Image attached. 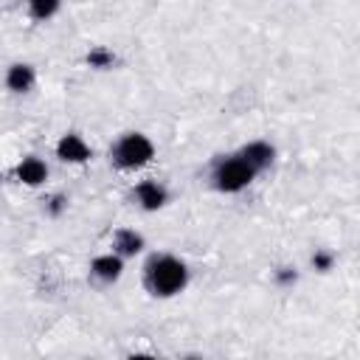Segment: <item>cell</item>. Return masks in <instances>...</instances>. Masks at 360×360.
Returning <instances> with one entry per match:
<instances>
[{"label":"cell","mask_w":360,"mask_h":360,"mask_svg":"<svg viewBox=\"0 0 360 360\" xmlns=\"http://www.w3.org/2000/svg\"><path fill=\"white\" fill-rule=\"evenodd\" d=\"M17 177H20L25 186H39V183H45V177H48V166H45L37 155H28V158L20 160Z\"/></svg>","instance_id":"cell-6"},{"label":"cell","mask_w":360,"mask_h":360,"mask_svg":"<svg viewBox=\"0 0 360 360\" xmlns=\"http://www.w3.org/2000/svg\"><path fill=\"white\" fill-rule=\"evenodd\" d=\"M115 62V56L107 51V48H93L90 53H87V65L90 68H110Z\"/></svg>","instance_id":"cell-12"},{"label":"cell","mask_w":360,"mask_h":360,"mask_svg":"<svg viewBox=\"0 0 360 360\" xmlns=\"http://www.w3.org/2000/svg\"><path fill=\"white\" fill-rule=\"evenodd\" d=\"M332 262H335V259H332V253H326V250H315V256H312V264H315V270H321V273L329 270Z\"/></svg>","instance_id":"cell-13"},{"label":"cell","mask_w":360,"mask_h":360,"mask_svg":"<svg viewBox=\"0 0 360 360\" xmlns=\"http://www.w3.org/2000/svg\"><path fill=\"white\" fill-rule=\"evenodd\" d=\"M112 248H115L118 256H135V253L143 250V236L135 233V231H129V228H121L112 236Z\"/></svg>","instance_id":"cell-9"},{"label":"cell","mask_w":360,"mask_h":360,"mask_svg":"<svg viewBox=\"0 0 360 360\" xmlns=\"http://www.w3.org/2000/svg\"><path fill=\"white\" fill-rule=\"evenodd\" d=\"M90 270L101 281H115L121 276V270H124V262H121L118 253H107V256H96L93 264H90Z\"/></svg>","instance_id":"cell-8"},{"label":"cell","mask_w":360,"mask_h":360,"mask_svg":"<svg viewBox=\"0 0 360 360\" xmlns=\"http://www.w3.org/2000/svg\"><path fill=\"white\" fill-rule=\"evenodd\" d=\"M135 197H138V202L146 208V211H158L160 205H166V188L160 186V183H155V180H143V183H138L135 186Z\"/></svg>","instance_id":"cell-5"},{"label":"cell","mask_w":360,"mask_h":360,"mask_svg":"<svg viewBox=\"0 0 360 360\" xmlns=\"http://www.w3.org/2000/svg\"><path fill=\"white\" fill-rule=\"evenodd\" d=\"M253 177H256V169L242 155H231L214 166V186L219 191H228V194L242 191Z\"/></svg>","instance_id":"cell-3"},{"label":"cell","mask_w":360,"mask_h":360,"mask_svg":"<svg viewBox=\"0 0 360 360\" xmlns=\"http://www.w3.org/2000/svg\"><path fill=\"white\" fill-rule=\"evenodd\" d=\"M256 172H262V169H267L270 163H273V146L270 143H264V141H253V143H248V146H242V152H239Z\"/></svg>","instance_id":"cell-7"},{"label":"cell","mask_w":360,"mask_h":360,"mask_svg":"<svg viewBox=\"0 0 360 360\" xmlns=\"http://www.w3.org/2000/svg\"><path fill=\"white\" fill-rule=\"evenodd\" d=\"M155 155V146L146 135L141 132H127L124 138H118V143L112 146V163L118 169H138L143 163H149Z\"/></svg>","instance_id":"cell-2"},{"label":"cell","mask_w":360,"mask_h":360,"mask_svg":"<svg viewBox=\"0 0 360 360\" xmlns=\"http://www.w3.org/2000/svg\"><path fill=\"white\" fill-rule=\"evenodd\" d=\"M62 202H65V197H53L51 200V214H59L62 211Z\"/></svg>","instance_id":"cell-15"},{"label":"cell","mask_w":360,"mask_h":360,"mask_svg":"<svg viewBox=\"0 0 360 360\" xmlns=\"http://www.w3.org/2000/svg\"><path fill=\"white\" fill-rule=\"evenodd\" d=\"M281 284H290V281H295V270H290V267H284V270H278V276H276Z\"/></svg>","instance_id":"cell-14"},{"label":"cell","mask_w":360,"mask_h":360,"mask_svg":"<svg viewBox=\"0 0 360 360\" xmlns=\"http://www.w3.org/2000/svg\"><path fill=\"white\" fill-rule=\"evenodd\" d=\"M186 281H188V267L177 256H155L146 264V287L160 298L180 292Z\"/></svg>","instance_id":"cell-1"},{"label":"cell","mask_w":360,"mask_h":360,"mask_svg":"<svg viewBox=\"0 0 360 360\" xmlns=\"http://www.w3.org/2000/svg\"><path fill=\"white\" fill-rule=\"evenodd\" d=\"M56 158L65 163H84V160H90V146L76 132H68L56 143Z\"/></svg>","instance_id":"cell-4"},{"label":"cell","mask_w":360,"mask_h":360,"mask_svg":"<svg viewBox=\"0 0 360 360\" xmlns=\"http://www.w3.org/2000/svg\"><path fill=\"white\" fill-rule=\"evenodd\" d=\"M59 3L62 0H28V11L34 20H48L59 11Z\"/></svg>","instance_id":"cell-11"},{"label":"cell","mask_w":360,"mask_h":360,"mask_svg":"<svg viewBox=\"0 0 360 360\" xmlns=\"http://www.w3.org/2000/svg\"><path fill=\"white\" fill-rule=\"evenodd\" d=\"M34 84V68L31 65H11L6 73V87L14 93H25Z\"/></svg>","instance_id":"cell-10"}]
</instances>
